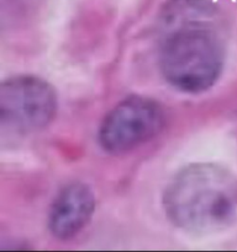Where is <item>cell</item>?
<instances>
[{
    "instance_id": "obj_1",
    "label": "cell",
    "mask_w": 237,
    "mask_h": 252,
    "mask_svg": "<svg viewBox=\"0 0 237 252\" xmlns=\"http://www.w3.org/2000/svg\"><path fill=\"white\" fill-rule=\"evenodd\" d=\"M215 16L209 0H167L160 10V73L182 93H204L221 74L225 51L212 24Z\"/></svg>"
},
{
    "instance_id": "obj_2",
    "label": "cell",
    "mask_w": 237,
    "mask_h": 252,
    "mask_svg": "<svg viewBox=\"0 0 237 252\" xmlns=\"http://www.w3.org/2000/svg\"><path fill=\"white\" fill-rule=\"evenodd\" d=\"M163 207L170 223L188 233L222 230L237 217V179L212 162L188 165L168 184Z\"/></svg>"
},
{
    "instance_id": "obj_3",
    "label": "cell",
    "mask_w": 237,
    "mask_h": 252,
    "mask_svg": "<svg viewBox=\"0 0 237 252\" xmlns=\"http://www.w3.org/2000/svg\"><path fill=\"white\" fill-rule=\"evenodd\" d=\"M58 110L53 86L35 75H16L0 86V123L15 134H31L48 127Z\"/></svg>"
},
{
    "instance_id": "obj_4",
    "label": "cell",
    "mask_w": 237,
    "mask_h": 252,
    "mask_svg": "<svg viewBox=\"0 0 237 252\" xmlns=\"http://www.w3.org/2000/svg\"><path fill=\"white\" fill-rule=\"evenodd\" d=\"M164 125V110L157 101L128 96L104 117L98 132L99 144L109 154L130 153L157 137Z\"/></svg>"
},
{
    "instance_id": "obj_5",
    "label": "cell",
    "mask_w": 237,
    "mask_h": 252,
    "mask_svg": "<svg viewBox=\"0 0 237 252\" xmlns=\"http://www.w3.org/2000/svg\"><path fill=\"white\" fill-rule=\"evenodd\" d=\"M95 206V194L88 185L83 182L67 185L58 192L49 208V233L58 240L73 239L91 220Z\"/></svg>"
}]
</instances>
